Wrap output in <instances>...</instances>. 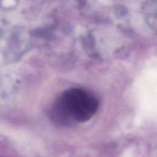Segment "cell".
<instances>
[{
  "instance_id": "obj_1",
  "label": "cell",
  "mask_w": 157,
  "mask_h": 157,
  "mask_svg": "<svg viewBox=\"0 0 157 157\" xmlns=\"http://www.w3.org/2000/svg\"><path fill=\"white\" fill-rule=\"evenodd\" d=\"M98 107V101L91 93L80 88H70L59 98L55 113L59 123H83L96 113Z\"/></svg>"
}]
</instances>
